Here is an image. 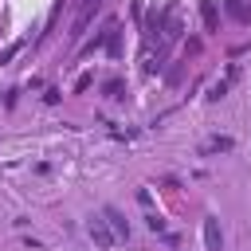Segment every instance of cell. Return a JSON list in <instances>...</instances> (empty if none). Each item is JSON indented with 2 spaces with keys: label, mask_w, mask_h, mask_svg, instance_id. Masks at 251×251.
I'll return each instance as SVG.
<instances>
[{
  "label": "cell",
  "mask_w": 251,
  "mask_h": 251,
  "mask_svg": "<svg viewBox=\"0 0 251 251\" xmlns=\"http://www.w3.org/2000/svg\"><path fill=\"white\" fill-rule=\"evenodd\" d=\"M227 12H231L235 20H243V24H251V12H247V8L239 4V0H227Z\"/></svg>",
  "instance_id": "7"
},
{
  "label": "cell",
  "mask_w": 251,
  "mask_h": 251,
  "mask_svg": "<svg viewBox=\"0 0 251 251\" xmlns=\"http://www.w3.org/2000/svg\"><path fill=\"white\" fill-rule=\"evenodd\" d=\"M90 239H94L98 247H114V243H118V235L110 231V224H106V216H102V220H90Z\"/></svg>",
  "instance_id": "1"
},
{
  "label": "cell",
  "mask_w": 251,
  "mask_h": 251,
  "mask_svg": "<svg viewBox=\"0 0 251 251\" xmlns=\"http://www.w3.org/2000/svg\"><path fill=\"white\" fill-rule=\"evenodd\" d=\"M98 4H102V0H86V4H82V16H78V24H75V35H78V31L90 24V16L98 12Z\"/></svg>",
  "instance_id": "4"
},
{
  "label": "cell",
  "mask_w": 251,
  "mask_h": 251,
  "mask_svg": "<svg viewBox=\"0 0 251 251\" xmlns=\"http://www.w3.org/2000/svg\"><path fill=\"white\" fill-rule=\"evenodd\" d=\"M224 94H227V82H216V86H212V94H208V98H224Z\"/></svg>",
  "instance_id": "9"
},
{
  "label": "cell",
  "mask_w": 251,
  "mask_h": 251,
  "mask_svg": "<svg viewBox=\"0 0 251 251\" xmlns=\"http://www.w3.org/2000/svg\"><path fill=\"white\" fill-rule=\"evenodd\" d=\"M106 94H110V98H122V78H114V82H106Z\"/></svg>",
  "instance_id": "8"
},
{
  "label": "cell",
  "mask_w": 251,
  "mask_h": 251,
  "mask_svg": "<svg viewBox=\"0 0 251 251\" xmlns=\"http://www.w3.org/2000/svg\"><path fill=\"white\" fill-rule=\"evenodd\" d=\"M200 12H204V24H208V31H216V0H200Z\"/></svg>",
  "instance_id": "5"
},
{
  "label": "cell",
  "mask_w": 251,
  "mask_h": 251,
  "mask_svg": "<svg viewBox=\"0 0 251 251\" xmlns=\"http://www.w3.org/2000/svg\"><path fill=\"white\" fill-rule=\"evenodd\" d=\"M220 243H224L220 220H216V216H204V247H208V251H220Z\"/></svg>",
  "instance_id": "3"
},
{
  "label": "cell",
  "mask_w": 251,
  "mask_h": 251,
  "mask_svg": "<svg viewBox=\"0 0 251 251\" xmlns=\"http://www.w3.org/2000/svg\"><path fill=\"white\" fill-rule=\"evenodd\" d=\"M102 216H106V224H110V231L118 235V239H129V224H126V216L110 204V208H102Z\"/></svg>",
  "instance_id": "2"
},
{
  "label": "cell",
  "mask_w": 251,
  "mask_h": 251,
  "mask_svg": "<svg viewBox=\"0 0 251 251\" xmlns=\"http://www.w3.org/2000/svg\"><path fill=\"white\" fill-rule=\"evenodd\" d=\"M224 149H231V137H212L204 145V153H224Z\"/></svg>",
  "instance_id": "6"
}]
</instances>
